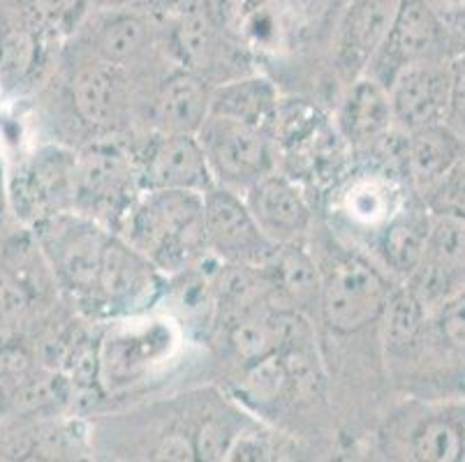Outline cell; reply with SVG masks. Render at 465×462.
<instances>
[{"instance_id": "6da1fadb", "label": "cell", "mask_w": 465, "mask_h": 462, "mask_svg": "<svg viewBox=\"0 0 465 462\" xmlns=\"http://www.w3.org/2000/svg\"><path fill=\"white\" fill-rule=\"evenodd\" d=\"M58 100L67 127L84 143L104 137H134L142 121V93L121 67L67 40L56 51ZM79 148V146H77Z\"/></svg>"}, {"instance_id": "7a4b0ae2", "label": "cell", "mask_w": 465, "mask_h": 462, "mask_svg": "<svg viewBox=\"0 0 465 462\" xmlns=\"http://www.w3.org/2000/svg\"><path fill=\"white\" fill-rule=\"evenodd\" d=\"M348 0H236L239 44L281 72L331 67V44Z\"/></svg>"}, {"instance_id": "3957f363", "label": "cell", "mask_w": 465, "mask_h": 462, "mask_svg": "<svg viewBox=\"0 0 465 462\" xmlns=\"http://www.w3.org/2000/svg\"><path fill=\"white\" fill-rule=\"evenodd\" d=\"M185 345V330L169 315L121 317L97 329V388L103 407L146 396L172 372Z\"/></svg>"}, {"instance_id": "277c9868", "label": "cell", "mask_w": 465, "mask_h": 462, "mask_svg": "<svg viewBox=\"0 0 465 462\" xmlns=\"http://www.w3.org/2000/svg\"><path fill=\"white\" fill-rule=\"evenodd\" d=\"M172 278L209 257L204 243V199L188 190H142L116 231Z\"/></svg>"}, {"instance_id": "5b68a950", "label": "cell", "mask_w": 465, "mask_h": 462, "mask_svg": "<svg viewBox=\"0 0 465 462\" xmlns=\"http://www.w3.org/2000/svg\"><path fill=\"white\" fill-rule=\"evenodd\" d=\"M366 442L380 460L465 462V398H394Z\"/></svg>"}, {"instance_id": "8992f818", "label": "cell", "mask_w": 465, "mask_h": 462, "mask_svg": "<svg viewBox=\"0 0 465 462\" xmlns=\"http://www.w3.org/2000/svg\"><path fill=\"white\" fill-rule=\"evenodd\" d=\"M28 229L52 269L61 296L74 312L84 315L95 291L104 245L114 231L77 211L54 215Z\"/></svg>"}, {"instance_id": "52a82bcc", "label": "cell", "mask_w": 465, "mask_h": 462, "mask_svg": "<svg viewBox=\"0 0 465 462\" xmlns=\"http://www.w3.org/2000/svg\"><path fill=\"white\" fill-rule=\"evenodd\" d=\"M142 192L130 139H93L77 148L74 211L116 234Z\"/></svg>"}, {"instance_id": "ba28073f", "label": "cell", "mask_w": 465, "mask_h": 462, "mask_svg": "<svg viewBox=\"0 0 465 462\" xmlns=\"http://www.w3.org/2000/svg\"><path fill=\"white\" fill-rule=\"evenodd\" d=\"M167 294V275L160 273L139 250L118 234L104 245L103 266L97 273L95 291L82 317L88 321L121 319L155 310Z\"/></svg>"}, {"instance_id": "9c48e42d", "label": "cell", "mask_w": 465, "mask_h": 462, "mask_svg": "<svg viewBox=\"0 0 465 462\" xmlns=\"http://www.w3.org/2000/svg\"><path fill=\"white\" fill-rule=\"evenodd\" d=\"M77 148L63 142L37 146L21 160L7 181V203L16 220L33 227L54 215L74 211Z\"/></svg>"}, {"instance_id": "30bf717a", "label": "cell", "mask_w": 465, "mask_h": 462, "mask_svg": "<svg viewBox=\"0 0 465 462\" xmlns=\"http://www.w3.org/2000/svg\"><path fill=\"white\" fill-rule=\"evenodd\" d=\"M213 183L236 194H246L257 181L281 167L273 134L209 113L197 130Z\"/></svg>"}, {"instance_id": "8fae6325", "label": "cell", "mask_w": 465, "mask_h": 462, "mask_svg": "<svg viewBox=\"0 0 465 462\" xmlns=\"http://www.w3.org/2000/svg\"><path fill=\"white\" fill-rule=\"evenodd\" d=\"M459 54L442 21L426 0H401L387 35L371 56L363 74L373 76L384 88L403 67L424 61H451Z\"/></svg>"}, {"instance_id": "7c38bea8", "label": "cell", "mask_w": 465, "mask_h": 462, "mask_svg": "<svg viewBox=\"0 0 465 462\" xmlns=\"http://www.w3.org/2000/svg\"><path fill=\"white\" fill-rule=\"evenodd\" d=\"M204 199V243L206 252L223 264L264 266L278 245L264 234L246 206L243 194L227 188L206 190Z\"/></svg>"}, {"instance_id": "4fadbf2b", "label": "cell", "mask_w": 465, "mask_h": 462, "mask_svg": "<svg viewBox=\"0 0 465 462\" xmlns=\"http://www.w3.org/2000/svg\"><path fill=\"white\" fill-rule=\"evenodd\" d=\"M142 190H188L204 194L213 188L197 134L142 133L130 137Z\"/></svg>"}, {"instance_id": "5bb4252c", "label": "cell", "mask_w": 465, "mask_h": 462, "mask_svg": "<svg viewBox=\"0 0 465 462\" xmlns=\"http://www.w3.org/2000/svg\"><path fill=\"white\" fill-rule=\"evenodd\" d=\"M243 199L262 231L276 245L306 243L320 220L317 203L306 185L282 169L257 181Z\"/></svg>"}, {"instance_id": "9a60e30c", "label": "cell", "mask_w": 465, "mask_h": 462, "mask_svg": "<svg viewBox=\"0 0 465 462\" xmlns=\"http://www.w3.org/2000/svg\"><path fill=\"white\" fill-rule=\"evenodd\" d=\"M211 84L179 63L169 67L143 104L142 133L197 134L209 118Z\"/></svg>"}, {"instance_id": "2e32d148", "label": "cell", "mask_w": 465, "mask_h": 462, "mask_svg": "<svg viewBox=\"0 0 465 462\" xmlns=\"http://www.w3.org/2000/svg\"><path fill=\"white\" fill-rule=\"evenodd\" d=\"M450 91V61H424L403 67L387 86L394 127L414 133L447 123Z\"/></svg>"}, {"instance_id": "e0dca14e", "label": "cell", "mask_w": 465, "mask_h": 462, "mask_svg": "<svg viewBox=\"0 0 465 462\" xmlns=\"http://www.w3.org/2000/svg\"><path fill=\"white\" fill-rule=\"evenodd\" d=\"M401 0H348L331 44V74L338 88L363 74L387 35Z\"/></svg>"}, {"instance_id": "ac0fdd59", "label": "cell", "mask_w": 465, "mask_h": 462, "mask_svg": "<svg viewBox=\"0 0 465 462\" xmlns=\"http://www.w3.org/2000/svg\"><path fill=\"white\" fill-rule=\"evenodd\" d=\"M331 121L354 158H363L394 130L387 88L373 76L359 74L338 91Z\"/></svg>"}, {"instance_id": "d6986e66", "label": "cell", "mask_w": 465, "mask_h": 462, "mask_svg": "<svg viewBox=\"0 0 465 462\" xmlns=\"http://www.w3.org/2000/svg\"><path fill=\"white\" fill-rule=\"evenodd\" d=\"M433 213L420 194H412L378 234L369 241L366 252L396 282H405L424 261L429 248Z\"/></svg>"}, {"instance_id": "ffe728a7", "label": "cell", "mask_w": 465, "mask_h": 462, "mask_svg": "<svg viewBox=\"0 0 465 462\" xmlns=\"http://www.w3.org/2000/svg\"><path fill=\"white\" fill-rule=\"evenodd\" d=\"M408 287L429 308L465 287V222L435 218L426 257L408 278Z\"/></svg>"}, {"instance_id": "44dd1931", "label": "cell", "mask_w": 465, "mask_h": 462, "mask_svg": "<svg viewBox=\"0 0 465 462\" xmlns=\"http://www.w3.org/2000/svg\"><path fill=\"white\" fill-rule=\"evenodd\" d=\"M262 270L269 282L272 305L299 312L315 324L320 305V266L308 243L278 245Z\"/></svg>"}, {"instance_id": "7402d4cb", "label": "cell", "mask_w": 465, "mask_h": 462, "mask_svg": "<svg viewBox=\"0 0 465 462\" xmlns=\"http://www.w3.org/2000/svg\"><path fill=\"white\" fill-rule=\"evenodd\" d=\"M281 102L282 88L278 86L276 79L262 70H252L215 84L211 88L209 113L246 123L273 134Z\"/></svg>"}, {"instance_id": "603a6c76", "label": "cell", "mask_w": 465, "mask_h": 462, "mask_svg": "<svg viewBox=\"0 0 465 462\" xmlns=\"http://www.w3.org/2000/svg\"><path fill=\"white\" fill-rule=\"evenodd\" d=\"M465 152V139L447 123L408 133L405 142V181L410 190L421 194L445 176Z\"/></svg>"}, {"instance_id": "cb8c5ba5", "label": "cell", "mask_w": 465, "mask_h": 462, "mask_svg": "<svg viewBox=\"0 0 465 462\" xmlns=\"http://www.w3.org/2000/svg\"><path fill=\"white\" fill-rule=\"evenodd\" d=\"M429 317L435 345L465 379V287L435 305Z\"/></svg>"}, {"instance_id": "d4e9b609", "label": "cell", "mask_w": 465, "mask_h": 462, "mask_svg": "<svg viewBox=\"0 0 465 462\" xmlns=\"http://www.w3.org/2000/svg\"><path fill=\"white\" fill-rule=\"evenodd\" d=\"M31 10L37 25L54 42L63 44L77 35L84 21L91 16V0H31Z\"/></svg>"}, {"instance_id": "484cf974", "label": "cell", "mask_w": 465, "mask_h": 462, "mask_svg": "<svg viewBox=\"0 0 465 462\" xmlns=\"http://www.w3.org/2000/svg\"><path fill=\"white\" fill-rule=\"evenodd\" d=\"M421 202L435 218L465 222V152L438 183L421 194Z\"/></svg>"}, {"instance_id": "4316f807", "label": "cell", "mask_w": 465, "mask_h": 462, "mask_svg": "<svg viewBox=\"0 0 465 462\" xmlns=\"http://www.w3.org/2000/svg\"><path fill=\"white\" fill-rule=\"evenodd\" d=\"M451 70V91H450V112H447V125L459 137L465 139V49L459 51L450 61Z\"/></svg>"}, {"instance_id": "83f0119b", "label": "cell", "mask_w": 465, "mask_h": 462, "mask_svg": "<svg viewBox=\"0 0 465 462\" xmlns=\"http://www.w3.org/2000/svg\"><path fill=\"white\" fill-rule=\"evenodd\" d=\"M426 5L442 21L456 49H465V0H426Z\"/></svg>"}, {"instance_id": "f1b7e54d", "label": "cell", "mask_w": 465, "mask_h": 462, "mask_svg": "<svg viewBox=\"0 0 465 462\" xmlns=\"http://www.w3.org/2000/svg\"><path fill=\"white\" fill-rule=\"evenodd\" d=\"M15 21H35L31 0H0V25Z\"/></svg>"}, {"instance_id": "f546056e", "label": "cell", "mask_w": 465, "mask_h": 462, "mask_svg": "<svg viewBox=\"0 0 465 462\" xmlns=\"http://www.w3.org/2000/svg\"><path fill=\"white\" fill-rule=\"evenodd\" d=\"M179 3L181 0H137L134 5L143 7V10H149V12H155V15L167 16L169 12H174L176 7H179Z\"/></svg>"}, {"instance_id": "4dcf8cb0", "label": "cell", "mask_w": 465, "mask_h": 462, "mask_svg": "<svg viewBox=\"0 0 465 462\" xmlns=\"http://www.w3.org/2000/svg\"><path fill=\"white\" fill-rule=\"evenodd\" d=\"M137 0H91L93 10H116V7H130Z\"/></svg>"}, {"instance_id": "1f68e13d", "label": "cell", "mask_w": 465, "mask_h": 462, "mask_svg": "<svg viewBox=\"0 0 465 462\" xmlns=\"http://www.w3.org/2000/svg\"><path fill=\"white\" fill-rule=\"evenodd\" d=\"M7 206V181L3 173V162H0V220H3V211Z\"/></svg>"}]
</instances>
